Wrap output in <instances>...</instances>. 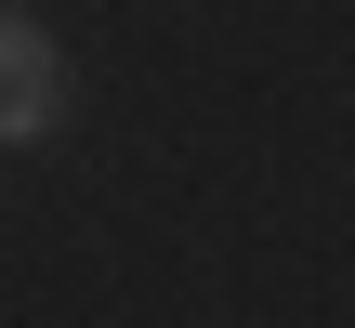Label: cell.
<instances>
[{
	"label": "cell",
	"mask_w": 355,
	"mask_h": 328,
	"mask_svg": "<svg viewBox=\"0 0 355 328\" xmlns=\"http://www.w3.org/2000/svg\"><path fill=\"white\" fill-rule=\"evenodd\" d=\"M53 131H66V53L0 0V158L13 145H53Z\"/></svg>",
	"instance_id": "6da1fadb"
}]
</instances>
